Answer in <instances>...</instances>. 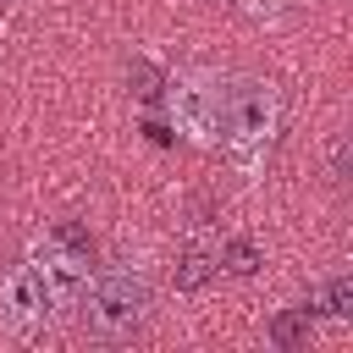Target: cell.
I'll return each instance as SVG.
<instances>
[{
    "mask_svg": "<svg viewBox=\"0 0 353 353\" xmlns=\"http://www.w3.org/2000/svg\"><path fill=\"white\" fill-rule=\"evenodd\" d=\"M276 127H281V99L270 83L259 77H226V99H221V149L232 154V165L243 176H254L276 143Z\"/></svg>",
    "mask_w": 353,
    "mask_h": 353,
    "instance_id": "obj_1",
    "label": "cell"
},
{
    "mask_svg": "<svg viewBox=\"0 0 353 353\" xmlns=\"http://www.w3.org/2000/svg\"><path fill=\"white\" fill-rule=\"evenodd\" d=\"M77 320L88 325L94 342H132L149 320V281L132 265H110L88 281V298L77 309Z\"/></svg>",
    "mask_w": 353,
    "mask_h": 353,
    "instance_id": "obj_2",
    "label": "cell"
},
{
    "mask_svg": "<svg viewBox=\"0 0 353 353\" xmlns=\"http://www.w3.org/2000/svg\"><path fill=\"white\" fill-rule=\"evenodd\" d=\"M28 265H33L39 287H44V298H50V309H55L61 320H77V309H83V298H88V281H94L88 254H83L77 243H66V237L50 232V237L33 243Z\"/></svg>",
    "mask_w": 353,
    "mask_h": 353,
    "instance_id": "obj_3",
    "label": "cell"
},
{
    "mask_svg": "<svg viewBox=\"0 0 353 353\" xmlns=\"http://www.w3.org/2000/svg\"><path fill=\"white\" fill-rule=\"evenodd\" d=\"M50 320H55V309H50L33 265L28 259L22 265H6L0 270V331L17 336V342H44L50 336Z\"/></svg>",
    "mask_w": 353,
    "mask_h": 353,
    "instance_id": "obj_4",
    "label": "cell"
},
{
    "mask_svg": "<svg viewBox=\"0 0 353 353\" xmlns=\"http://www.w3.org/2000/svg\"><path fill=\"white\" fill-rule=\"evenodd\" d=\"M221 99H226V77L215 72H188L171 83V116L176 132H188L193 143H215L221 138Z\"/></svg>",
    "mask_w": 353,
    "mask_h": 353,
    "instance_id": "obj_5",
    "label": "cell"
},
{
    "mask_svg": "<svg viewBox=\"0 0 353 353\" xmlns=\"http://www.w3.org/2000/svg\"><path fill=\"white\" fill-rule=\"evenodd\" d=\"M314 303H320L325 314L347 320V314H353V281H347V276H331V281L320 287V298H314Z\"/></svg>",
    "mask_w": 353,
    "mask_h": 353,
    "instance_id": "obj_6",
    "label": "cell"
},
{
    "mask_svg": "<svg viewBox=\"0 0 353 353\" xmlns=\"http://www.w3.org/2000/svg\"><path fill=\"white\" fill-rule=\"evenodd\" d=\"M210 270H215V265H210V254H188V259L176 265V287H188V292H193V287H204V281H210Z\"/></svg>",
    "mask_w": 353,
    "mask_h": 353,
    "instance_id": "obj_7",
    "label": "cell"
},
{
    "mask_svg": "<svg viewBox=\"0 0 353 353\" xmlns=\"http://www.w3.org/2000/svg\"><path fill=\"white\" fill-rule=\"evenodd\" d=\"M254 265H259V248H254V243H243V237H232V243H226V270L248 276Z\"/></svg>",
    "mask_w": 353,
    "mask_h": 353,
    "instance_id": "obj_8",
    "label": "cell"
},
{
    "mask_svg": "<svg viewBox=\"0 0 353 353\" xmlns=\"http://www.w3.org/2000/svg\"><path fill=\"white\" fill-rule=\"evenodd\" d=\"M298 336H303V314H287V320H276V342H281V347H292Z\"/></svg>",
    "mask_w": 353,
    "mask_h": 353,
    "instance_id": "obj_9",
    "label": "cell"
}]
</instances>
